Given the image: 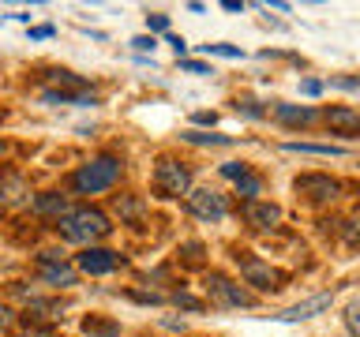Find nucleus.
<instances>
[{
    "label": "nucleus",
    "instance_id": "nucleus-1",
    "mask_svg": "<svg viewBox=\"0 0 360 337\" xmlns=\"http://www.w3.org/2000/svg\"><path fill=\"white\" fill-rule=\"evenodd\" d=\"M56 229L68 244H94V240H105L112 232L109 218L101 210H90V206H79L72 213H64L60 221H56Z\"/></svg>",
    "mask_w": 360,
    "mask_h": 337
},
{
    "label": "nucleus",
    "instance_id": "nucleus-2",
    "mask_svg": "<svg viewBox=\"0 0 360 337\" xmlns=\"http://www.w3.org/2000/svg\"><path fill=\"white\" fill-rule=\"evenodd\" d=\"M117 180H120V161L112 154H101L72 176V187L83 191V195H98V191H109Z\"/></svg>",
    "mask_w": 360,
    "mask_h": 337
},
{
    "label": "nucleus",
    "instance_id": "nucleus-3",
    "mask_svg": "<svg viewBox=\"0 0 360 337\" xmlns=\"http://www.w3.org/2000/svg\"><path fill=\"white\" fill-rule=\"evenodd\" d=\"M188 184H191V173H188V165H180L173 161V157H162L154 168V191L162 199H180V195H188Z\"/></svg>",
    "mask_w": 360,
    "mask_h": 337
},
{
    "label": "nucleus",
    "instance_id": "nucleus-4",
    "mask_svg": "<svg viewBox=\"0 0 360 337\" xmlns=\"http://www.w3.org/2000/svg\"><path fill=\"white\" fill-rule=\"evenodd\" d=\"M207 292L214 303H221V308H255V296L248 292L244 285H236L229 281L225 274H210L207 277Z\"/></svg>",
    "mask_w": 360,
    "mask_h": 337
},
{
    "label": "nucleus",
    "instance_id": "nucleus-5",
    "mask_svg": "<svg viewBox=\"0 0 360 337\" xmlns=\"http://www.w3.org/2000/svg\"><path fill=\"white\" fill-rule=\"evenodd\" d=\"M240 277L248 281V285L263 289V292H274V289H281V281H285L281 270H274L270 263H259V258H244V263H240Z\"/></svg>",
    "mask_w": 360,
    "mask_h": 337
},
{
    "label": "nucleus",
    "instance_id": "nucleus-6",
    "mask_svg": "<svg viewBox=\"0 0 360 337\" xmlns=\"http://www.w3.org/2000/svg\"><path fill=\"white\" fill-rule=\"evenodd\" d=\"M188 210L202 221H221L225 218V195H218V191H210V187H199L188 195Z\"/></svg>",
    "mask_w": 360,
    "mask_h": 337
},
{
    "label": "nucleus",
    "instance_id": "nucleus-7",
    "mask_svg": "<svg viewBox=\"0 0 360 337\" xmlns=\"http://www.w3.org/2000/svg\"><path fill=\"white\" fill-rule=\"evenodd\" d=\"M30 202V184L19 173H0V210H19Z\"/></svg>",
    "mask_w": 360,
    "mask_h": 337
},
{
    "label": "nucleus",
    "instance_id": "nucleus-8",
    "mask_svg": "<svg viewBox=\"0 0 360 337\" xmlns=\"http://www.w3.org/2000/svg\"><path fill=\"white\" fill-rule=\"evenodd\" d=\"M124 266V258L117 251H105V247H86L83 255H79V270L83 274H112V270H120Z\"/></svg>",
    "mask_w": 360,
    "mask_h": 337
},
{
    "label": "nucleus",
    "instance_id": "nucleus-9",
    "mask_svg": "<svg viewBox=\"0 0 360 337\" xmlns=\"http://www.w3.org/2000/svg\"><path fill=\"white\" fill-rule=\"evenodd\" d=\"M330 303H334V296H330V292H319V296H308V300L292 303V308H285V311H278L274 319H278V322H300V319H311V315L326 311Z\"/></svg>",
    "mask_w": 360,
    "mask_h": 337
},
{
    "label": "nucleus",
    "instance_id": "nucleus-10",
    "mask_svg": "<svg viewBox=\"0 0 360 337\" xmlns=\"http://www.w3.org/2000/svg\"><path fill=\"white\" fill-rule=\"evenodd\" d=\"M297 191H300V195H308L311 202H323V199L338 195V180L319 176V173H304V176H297Z\"/></svg>",
    "mask_w": 360,
    "mask_h": 337
},
{
    "label": "nucleus",
    "instance_id": "nucleus-11",
    "mask_svg": "<svg viewBox=\"0 0 360 337\" xmlns=\"http://www.w3.org/2000/svg\"><path fill=\"white\" fill-rule=\"evenodd\" d=\"M244 221L252 225V229H274V225L281 221V206H274V202L248 199V202H244Z\"/></svg>",
    "mask_w": 360,
    "mask_h": 337
},
{
    "label": "nucleus",
    "instance_id": "nucleus-12",
    "mask_svg": "<svg viewBox=\"0 0 360 337\" xmlns=\"http://www.w3.org/2000/svg\"><path fill=\"white\" fill-rule=\"evenodd\" d=\"M326 124H330V131L353 135V131H360V112L349 105H334V109H326Z\"/></svg>",
    "mask_w": 360,
    "mask_h": 337
},
{
    "label": "nucleus",
    "instance_id": "nucleus-13",
    "mask_svg": "<svg viewBox=\"0 0 360 337\" xmlns=\"http://www.w3.org/2000/svg\"><path fill=\"white\" fill-rule=\"evenodd\" d=\"M274 117L281 124H289V128H308V124L315 120V109H308V105H285V101H278Z\"/></svg>",
    "mask_w": 360,
    "mask_h": 337
},
{
    "label": "nucleus",
    "instance_id": "nucleus-14",
    "mask_svg": "<svg viewBox=\"0 0 360 337\" xmlns=\"http://www.w3.org/2000/svg\"><path fill=\"white\" fill-rule=\"evenodd\" d=\"M289 154H319V157H342V146H323V143H285Z\"/></svg>",
    "mask_w": 360,
    "mask_h": 337
},
{
    "label": "nucleus",
    "instance_id": "nucleus-15",
    "mask_svg": "<svg viewBox=\"0 0 360 337\" xmlns=\"http://www.w3.org/2000/svg\"><path fill=\"white\" fill-rule=\"evenodd\" d=\"M64 303H53V300H30L27 303V319H60Z\"/></svg>",
    "mask_w": 360,
    "mask_h": 337
},
{
    "label": "nucleus",
    "instance_id": "nucleus-16",
    "mask_svg": "<svg viewBox=\"0 0 360 337\" xmlns=\"http://www.w3.org/2000/svg\"><path fill=\"white\" fill-rule=\"evenodd\" d=\"M83 333H86V337H117L120 326L98 319V315H90V319H83Z\"/></svg>",
    "mask_w": 360,
    "mask_h": 337
},
{
    "label": "nucleus",
    "instance_id": "nucleus-17",
    "mask_svg": "<svg viewBox=\"0 0 360 337\" xmlns=\"http://www.w3.org/2000/svg\"><path fill=\"white\" fill-rule=\"evenodd\" d=\"M49 285H75V270L72 266H64V263H53V266H45V274H41Z\"/></svg>",
    "mask_w": 360,
    "mask_h": 337
},
{
    "label": "nucleus",
    "instance_id": "nucleus-18",
    "mask_svg": "<svg viewBox=\"0 0 360 337\" xmlns=\"http://www.w3.org/2000/svg\"><path fill=\"white\" fill-rule=\"evenodd\" d=\"M117 210H120V218H128L131 225L143 221V202L131 199V195H117Z\"/></svg>",
    "mask_w": 360,
    "mask_h": 337
},
{
    "label": "nucleus",
    "instance_id": "nucleus-19",
    "mask_svg": "<svg viewBox=\"0 0 360 337\" xmlns=\"http://www.w3.org/2000/svg\"><path fill=\"white\" fill-rule=\"evenodd\" d=\"M34 210L38 213H56V218H60L64 213V195H38L34 199Z\"/></svg>",
    "mask_w": 360,
    "mask_h": 337
},
{
    "label": "nucleus",
    "instance_id": "nucleus-20",
    "mask_svg": "<svg viewBox=\"0 0 360 337\" xmlns=\"http://www.w3.org/2000/svg\"><path fill=\"white\" fill-rule=\"evenodd\" d=\"M236 191H240V195H248V199H255L259 191H263V180L252 176V173H244L240 180H236Z\"/></svg>",
    "mask_w": 360,
    "mask_h": 337
},
{
    "label": "nucleus",
    "instance_id": "nucleus-21",
    "mask_svg": "<svg viewBox=\"0 0 360 337\" xmlns=\"http://www.w3.org/2000/svg\"><path fill=\"white\" fill-rule=\"evenodd\" d=\"M345 330L360 337V300H349V308H345Z\"/></svg>",
    "mask_w": 360,
    "mask_h": 337
},
{
    "label": "nucleus",
    "instance_id": "nucleus-22",
    "mask_svg": "<svg viewBox=\"0 0 360 337\" xmlns=\"http://www.w3.org/2000/svg\"><path fill=\"white\" fill-rule=\"evenodd\" d=\"M184 139H188V143H214V146H225V143H229L225 135H202V131H184Z\"/></svg>",
    "mask_w": 360,
    "mask_h": 337
},
{
    "label": "nucleus",
    "instance_id": "nucleus-23",
    "mask_svg": "<svg viewBox=\"0 0 360 337\" xmlns=\"http://www.w3.org/2000/svg\"><path fill=\"white\" fill-rule=\"evenodd\" d=\"M345 244L349 247H360V218H349L345 221Z\"/></svg>",
    "mask_w": 360,
    "mask_h": 337
},
{
    "label": "nucleus",
    "instance_id": "nucleus-24",
    "mask_svg": "<svg viewBox=\"0 0 360 337\" xmlns=\"http://www.w3.org/2000/svg\"><path fill=\"white\" fill-rule=\"evenodd\" d=\"M180 255H184L188 266H199L202 263V244H184V251H180Z\"/></svg>",
    "mask_w": 360,
    "mask_h": 337
},
{
    "label": "nucleus",
    "instance_id": "nucleus-25",
    "mask_svg": "<svg viewBox=\"0 0 360 337\" xmlns=\"http://www.w3.org/2000/svg\"><path fill=\"white\" fill-rule=\"evenodd\" d=\"M248 173V165H240V161H225L221 165V176H229V180H240Z\"/></svg>",
    "mask_w": 360,
    "mask_h": 337
},
{
    "label": "nucleus",
    "instance_id": "nucleus-26",
    "mask_svg": "<svg viewBox=\"0 0 360 337\" xmlns=\"http://www.w3.org/2000/svg\"><path fill=\"white\" fill-rule=\"evenodd\" d=\"M207 53H218V56H240V49L236 45H202Z\"/></svg>",
    "mask_w": 360,
    "mask_h": 337
},
{
    "label": "nucleus",
    "instance_id": "nucleus-27",
    "mask_svg": "<svg viewBox=\"0 0 360 337\" xmlns=\"http://www.w3.org/2000/svg\"><path fill=\"white\" fill-rule=\"evenodd\" d=\"M176 303H180V308H188V311H199L202 308V303L195 300V296H188V292H176V296H173Z\"/></svg>",
    "mask_w": 360,
    "mask_h": 337
},
{
    "label": "nucleus",
    "instance_id": "nucleus-28",
    "mask_svg": "<svg viewBox=\"0 0 360 337\" xmlns=\"http://www.w3.org/2000/svg\"><path fill=\"white\" fill-rule=\"evenodd\" d=\"M300 90H304L308 98H315V94H323V83H319V79H304V83H300Z\"/></svg>",
    "mask_w": 360,
    "mask_h": 337
},
{
    "label": "nucleus",
    "instance_id": "nucleus-29",
    "mask_svg": "<svg viewBox=\"0 0 360 337\" xmlns=\"http://www.w3.org/2000/svg\"><path fill=\"white\" fill-rule=\"evenodd\" d=\"M11 337H56L53 330H38V326H27V330H19V333H11Z\"/></svg>",
    "mask_w": 360,
    "mask_h": 337
},
{
    "label": "nucleus",
    "instance_id": "nucleus-30",
    "mask_svg": "<svg viewBox=\"0 0 360 337\" xmlns=\"http://www.w3.org/2000/svg\"><path fill=\"white\" fill-rule=\"evenodd\" d=\"M146 27L150 30H169V15H146Z\"/></svg>",
    "mask_w": 360,
    "mask_h": 337
},
{
    "label": "nucleus",
    "instance_id": "nucleus-31",
    "mask_svg": "<svg viewBox=\"0 0 360 337\" xmlns=\"http://www.w3.org/2000/svg\"><path fill=\"white\" fill-rule=\"evenodd\" d=\"M131 45H135V49H139V53L154 49V34H150V38H146V34H139V38H131Z\"/></svg>",
    "mask_w": 360,
    "mask_h": 337
},
{
    "label": "nucleus",
    "instance_id": "nucleus-32",
    "mask_svg": "<svg viewBox=\"0 0 360 337\" xmlns=\"http://www.w3.org/2000/svg\"><path fill=\"white\" fill-rule=\"evenodd\" d=\"M8 326H11V311L0 303V330H8Z\"/></svg>",
    "mask_w": 360,
    "mask_h": 337
},
{
    "label": "nucleus",
    "instance_id": "nucleus-33",
    "mask_svg": "<svg viewBox=\"0 0 360 337\" xmlns=\"http://www.w3.org/2000/svg\"><path fill=\"white\" fill-rule=\"evenodd\" d=\"M184 72H195V75H202V72H207V67H202L199 60H184Z\"/></svg>",
    "mask_w": 360,
    "mask_h": 337
},
{
    "label": "nucleus",
    "instance_id": "nucleus-34",
    "mask_svg": "<svg viewBox=\"0 0 360 337\" xmlns=\"http://www.w3.org/2000/svg\"><path fill=\"white\" fill-rule=\"evenodd\" d=\"M169 45H173L176 53H184V38H180V34H169Z\"/></svg>",
    "mask_w": 360,
    "mask_h": 337
},
{
    "label": "nucleus",
    "instance_id": "nucleus-35",
    "mask_svg": "<svg viewBox=\"0 0 360 337\" xmlns=\"http://www.w3.org/2000/svg\"><path fill=\"white\" fill-rule=\"evenodd\" d=\"M49 34H53V27H34L30 38H49Z\"/></svg>",
    "mask_w": 360,
    "mask_h": 337
},
{
    "label": "nucleus",
    "instance_id": "nucleus-36",
    "mask_svg": "<svg viewBox=\"0 0 360 337\" xmlns=\"http://www.w3.org/2000/svg\"><path fill=\"white\" fill-rule=\"evenodd\" d=\"M214 120H218L214 112H199V117H195V124H214Z\"/></svg>",
    "mask_w": 360,
    "mask_h": 337
},
{
    "label": "nucleus",
    "instance_id": "nucleus-37",
    "mask_svg": "<svg viewBox=\"0 0 360 337\" xmlns=\"http://www.w3.org/2000/svg\"><path fill=\"white\" fill-rule=\"evenodd\" d=\"M4 150H8V146H4V143H0V154H4Z\"/></svg>",
    "mask_w": 360,
    "mask_h": 337
},
{
    "label": "nucleus",
    "instance_id": "nucleus-38",
    "mask_svg": "<svg viewBox=\"0 0 360 337\" xmlns=\"http://www.w3.org/2000/svg\"><path fill=\"white\" fill-rule=\"evenodd\" d=\"M0 120H4V112H0Z\"/></svg>",
    "mask_w": 360,
    "mask_h": 337
}]
</instances>
